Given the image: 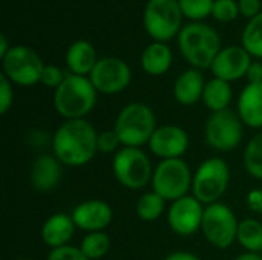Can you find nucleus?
<instances>
[{"mask_svg": "<svg viewBox=\"0 0 262 260\" xmlns=\"http://www.w3.org/2000/svg\"><path fill=\"white\" fill-rule=\"evenodd\" d=\"M98 133L86 120H66L52 135V155L68 167H83L98 153Z\"/></svg>", "mask_w": 262, "mask_h": 260, "instance_id": "f257e3e1", "label": "nucleus"}, {"mask_svg": "<svg viewBox=\"0 0 262 260\" xmlns=\"http://www.w3.org/2000/svg\"><path fill=\"white\" fill-rule=\"evenodd\" d=\"M178 48L184 60L193 69H210L221 48V37L212 26L192 21L178 34Z\"/></svg>", "mask_w": 262, "mask_h": 260, "instance_id": "f03ea898", "label": "nucleus"}, {"mask_svg": "<svg viewBox=\"0 0 262 260\" xmlns=\"http://www.w3.org/2000/svg\"><path fill=\"white\" fill-rule=\"evenodd\" d=\"M98 92L89 77L68 74L54 90V109L66 120H86L97 104Z\"/></svg>", "mask_w": 262, "mask_h": 260, "instance_id": "7ed1b4c3", "label": "nucleus"}, {"mask_svg": "<svg viewBox=\"0 0 262 260\" xmlns=\"http://www.w3.org/2000/svg\"><path fill=\"white\" fill-rule=\"evenodd\" d=\"M154 110L144 103H130L124 106L115 118L114 130L118 133L123 147H137L149 144L157 130Z\"/></svg>", "mask_w": 262, "mask_h": 260, "instance_id": "20e7f679", "label": "nucleus"}, {"mask_svg": "<svg viewBox=\"0 0 262 260\" xmlns=\"http://www.w3.org/2000/svg\"><path fill=\"white\" fill-rule=\"evenodd\" d=\"M230 184V167L218 156L207 158L193 173L192 195L204 205L220 202Z\"/></svg>", "mask_w": 262, "mask_h": 260, "instance_id": "39448f33", "label": "nucleus"}, {"mask_svg": "<svg viewBox=\"0 0 262 260\" xmlns=\"http://www.w3.org/2000/svg\"><path fill=\"white\" fill-rule=\"evenodd\" d=\"M183 17L178 0H147L143 23L154 41L166 43L181 32Z\"/></svg>", "mask_w": 262, "mask_h": 260, "instance_id": "423d86ee", "label": "nucleus"}, {"mask_svg": "<svg viewBox=\"0 0 262 260\" xmlns=\"http://www.w3.org/2000/svg\"><path fill=\"white\" fill-rule=\"evenodd\" d=\"M193 173L189 164L183 159H163L154 169L152 175V190L158 193L166 201H177L187 196L192 190Z\"/></svg>", "mask_w": 262, "mask_h": 260, "instance_id": "0eeeda50", "label": "nucleus"}, {"mask_svg": "<svg viewBox=\"0 0 262 260\" xmlns=\"http://www.w3.org/2000/svg\"><path fill=\"white\" fill-rule=\"evenodd\" d=\"M115 179L129 190H141L152 181L154 169L144 150L121 147L112 159Z\"/></svg>", "mask_w": 262, "mask_h": 260, "instance_id": "6e6552de", "label": "nucleus"}, {"mask_svg": "<svg viewBox=\"0 0 262 260\" xmlns=\"http://www.w3.org/2000/svg\"><path fill=\"white\" fill-rule=\"evenodd\" d=\"M244 138V123L236 110L226 109L213 112L204 126V139L216 152L235 150Z\"/></svg>", "mask_w": 262, "mask_h": 260, "instance_id": "1a4fd4ad", "label": "nucleus"}, {"mask_svg": "<svg viewBox=\"0 0 262 260\" xmlns=\"http://www.w3.org/2000/svg\"><path fill=\"white\" fill-rule=\"evenodd\" d=\"M238 227L239 221L227 204L215 202L206 205L201 233L212 247L220 250L230 248L233 242H236Z\"/></svg>", "mask_w": 262, "mask_h": 260, "instance_id": "9d476101", "label": "nucleus"}, {"mask_svg": "<svg viewBox=\"0 0 262 260\" xmlns=\"http://www.w3.org/2000/svg\"><path fill=\"white\" fill-rule=\"evenodd\" d=\"M3 75L17 86L29 87L40 83L45 63L40 55L23 44L11 46L9 52L2 58Z\"/></svg>", "mask_w": 262, "mask_h": 260, "instance_id": "9b49d317", "label": "nucleus"}, {"mask_svg": "<svg viewBox=\"0 0 262 260\" xmlns=\"http://www.w3.org/2000/svg\"><path fill=\"white\" fill-rule=\"evenodd\" d=\"M89 80L98 93L117 95L127 89L132 80V70L129 64L117 57H101L98 58L95 67L92 69Z\"/></svg>", "mask_w": 262, "mask_h": 260, "instance_id": "f8f14e48", "label": "nucleus"}, {"mask_svg": "<svg viewBox=\"0 0 262 260\" xmlns=\"http://www.w3.org/2000/svg\"><path fill=\"white\" fill-rule=\"evenodd\" d=\"M204 210V204H201L193 195H187L170 204L167 208V224L175 234L189 238L196 231H201Z\"/></svg>", "mask_w": 262, "mask_h": 260, "instance_id": "ddd939ff", "label": "nucleus"}, {"mask_svg": "<svg viewBox=\"0 0 262 260\" xmlns=\"http://www.w3.org/2000/svg\"><path fill=\"white\" fill-rule=\"evenodd\" d=\"M147 146L161 161L178 159L189 149V135L183 127L175 124L158 126Z\"/></svg>", "mask_w": 262, "mask_h": 260, "instance_id": "4468645a", "label": "nucleus"}, {"mask_svg": "<svg viewBox=\"0 0 262 260\" xmlns=\"http://www.w3.org/2000/svg\"><path fill=\"white\" fill-rule=\"evenodd\" d=\"M250 64L252 55L243 46H227L220 51L210 69L215 78L232 83L246 77Z\"/></svg>", "mask_w": 262, "mask_h": 260, "instance_id": "2eb2a0df", "label": "nucleus"}, {"mask_svg": "<svg viewBox=\"0 0 262 260\" xmlns=\"http://www.w3.org/2000/svg\"><path fill=\"white\" fill-rule=\"evenodd\" d=\"M71 216L78 230L95 233L104 231L111 225L114 219V211L107 202L101 199H89L74 207Z\"/></svg>", "mask_w": 262, "mask_h": 260, "instance_id": "dca6fc26", "label": "nucleus"}, {"mask_svg": "<svg viewBox=\"0 0 262 260\" xmlns=\"http://www.w3.org/2000/svg\"><path fill=\"white\" fill-rule=\"evenodd\" d=\"M63 176V164L54 155H40L31 164L29 182L34 190L48 193L57 188Z\"/></svg>", "mask_w": 262, "mask_h": 260, "instance_id": "f3484780", "label": "nucleus"}, {"mask_svg": "<svg viewBox=\"0 0 262 260\" xmlns=\"http://www.w3.org/2000/svg\"><path fill=\"white\" fill-rule=\"evenodd\" d=\"M75 224L71 215L55 213L49 216L41 225V241L51 250L69 245L71 239L75 234Z\"/></svg>", "mask_w": 262, "mask_h": 260, "instance_id": "a211bd4d", "label": "nucleus"}, {"mask_svg": "<svg viewBox=\"0 0 262 260\" xmlns=\"http://www.w3.org/2000/svg\"><path fill=\"white\" fill-rule=\"evenodd\" d=\"M236 112L246 127L262 129V83H249L241 90Z\"/></svg>", "mask_w": 262, "mask_h": 260, "instance_id": "6ab92c4d", "label": "nucleus"}, {"mask_svg": "<svg viewBox=\"0 0 262 260\" xmlns=\"http://www.w3.org/2000/svg\"><path fill=\"white\" fill-rule=\"evenodd\" d=\"M206 81L198 69H187L181 72L173 83V97L181 106H193L203 100Z\"/></svg>", "mask_w": 262, "mask_h": 260, "instance_id": "aec40b11", "label": "nucleus"}, {"mask_svg": "<svg viewBox=\"0 0 262 260\" xmlns=\"http://www.w3.org/2000/svg\"><path fill=\"white\" fill-rule=\"evenodd\" d=\"M98 61L97 51L92 43L88 40H77L74 41L66 52V66L69 74L89 77L92 69Z\"/></svg>", "mask_w": 262, "mask_h": 260, "instance_id": "412c9836", "label": "nucleus"}, {"mask_svg": "<svg viewBox=\"0 0 262 260\" xmlns=\"http://www.w3.org/2000/svg\"><path fill=\"white\" fill-rule=\"evenodd\" d=\"M172 61H173L172 49L169 48V44L161 41H154L149 46H146L140 58L143 70L152 77L164 75L170 69Z\"/></svg>", "mask_w": 262, "mask_h": 260, "instance_id": "4be33fe9", "label": "nucleus"}, {"mask_svg": "<svg viewBox=\"0 0 262 260\" xmlns=\"http://www.w3.org/2000/svg\"><path fill=\"white\" fill-rule=\"evenodd\" d=\"M232 98H233V90H232L230 83L215 78V77L212 80L206 81V87H204L201 101L212 113L229 109Z\"/></svg>", "mask_w": 262, "mask_h": 260, "instance_id": "5701e85b", "label": "nucleus"}, {"mask_svg": "<svg viewBox=\"0 0 262 260\" xmlns=\"http://www.w3.org/2000/svg\"><path fill=\"white\" fill-rule=\"evenodd\" d=\"M236 242L247 253L262 254V222L253 218L239 221Z\"/></svg>", "mask_w": 262, "mask_h": 260, "instance_id": "b1692460", "label": "nucleus"}, {"mask_svg": "<svg viewBox=\"0 0 262 260\" xmlns=\"http://www.w3.org/2000/svg\"><path fill=\"white\" fill-rule=\"evenodd\" d=\"M137 210V216L144 221V222H154L157 219H160L166 210V199H163L158 193L147 192L143 193L135 205Z\"/></svg>", "mask_w": 262, "mask_h": 260, "instance_id": "393cba45", "label": "nucleus"}, {"mask_svg": "<svg viewBox=\"0 0 262 260\" xmlns=\"http://www.w3.org/2000/svg\"><path fill=\"white\" fill-rule=\"evenodd\" d=\"M241 46L255 58H262V11L246 25L241 35Z\"/></svg>", "mask_w": 262, "mask_h": 260, "instance_id": "a878e982", "label": "nucleus"}, {"mask_svg": "<svg viewBox=\"0 0 262 260\" xmlns=\"http://www.w3.org/2000/svg\"><path fill=\"white\" fill-rule=\"evenodd\" d=\"M78 247L89 260L103 259L111 250V238L104 231L86 233Z\"/></svg>", "mask_w": 262, "mask_h": 260, "instance_id": "bb28decb", "label": "nucleus"}, {"mask_svg": "<svg viewBox=\"0 0 262 260\" xmlns=\"http://www.w3.org/2000/svg\"><path fill=\"white\" fill-rule=\"evenodd\" d=\"M243 159L247 173L252 178L262 181V132L250 138L246 146Z\"/></svg>", "mask_w": 262, "mask_h": 260, "instance_id": "cd10ccee", "label": "nucleus"}, {"mask_svg": "<svg viewBox=\"0 0 262 260\" xmlns=\"http://www.w3.org/2000/svg\"><path fill=\"white\" fill-rule=\"evenodd\" d=\"M178 3L186 18L200 21L212 15L215 0H178Z\"/></svg>", "mask_w": 262, "mask_h": 260, "instance_id": "c85d7f7f", "label": "nucleus"}, {"mask_svg": "<svg viewBox=\"0 0 262 260\" xmlns=\"http://www.w3.org/2000/svg\"><path fill=\"white\" fill-rule=\"evenodd\" d=\"M239 15V6L236 0H215L212 17L221 23L233 21Z\"/></svg>", "mask_w": 262, "mask_h": 260, "instance_id": "c756f323", "label": "nucleus"}, {"mask_svg": "<svg viewBox=\"0 0 262 260\" xmlns=\"http://www.w3.org/2000/svg\"><path fill=\"white\" fill-rule=\"evenodd\" d=\"M97 147H98L100 153H104V155L114 153L115 155L123 147V144H121V139H120L118 133L114 129H111V130H104V132L98 133Z\"/></svg>", "mask_w": 262, "mask_h": 260, "instance_id": "7c9ffc66", "label": "nucleus"}, {"mask_svg": "<svg viewBox=\"0 0 262 260\" xmlns=\"http://www.w3.org/2000/svg\"><path fill=\"white\" fill-rule=\"evenodd\" d=\"M68 74H64L61 70V67H58L57 64H45L43 67V72H41V78H40V83L46 87H51V89H57L66 78Z\"/></svg>", "mask_w": 262, "mask_h": 260, "instance_id": "2f4dec72", "label": "nucleus"}, {"mask_svg": "<svg viewBox=\"0 0 262 260\" xmlns=\"http://www.w3.org/2000/svg\"><path fill=\"white\" fill-rule=\"evenodd\" d=\"M46 260H89L80 250V247H72V245H66V247H60V248H54L49 251Z\"/></svg>", "mask_w": 262, "mask_h": 260, "instance_id": "473e14b6", "label": "nucleus"}, {"mask_svg": "<svg viewBox=\"0 0 262 260\" xmlns=\"http://www.w3.org/2000/svg\"><path fill=\"white\" fill-rule=\"evenodd\" d=\"M14 101V90H12V83L2 74L0 75V113L5 115Z\"/></svg>", "mask_w": 262, "mask_h": 260, "instance_id": "72a5a7b5", "label": "nucleus"}, {"mask_svg": "<svg viewBox=\"0 0 262 260\" xmlns=\"http://www.w3.org/2000/svg\"><path fill=\"white\" fill-rule=\"evenodd\" d=\"M239 14L246 18H253L261 12V0H238Z\"/></svg>", "mask_w": 262, "mask_h": 260, "instance_id": "f704fd0d", "label": "nucleus"}, {"mask_svg": "<svg viewBox=\"0 0 262 260\" xmlns=\"http://www.w3.org/2000/svg\"><path fill=\"white\" fill-rule=\"evenodd\" d=\"M247 207L262 218V188H253L247 195Z\"/></svg>", "mask_w": 262, "mask_h": 260, "instance_id": "c9c22d12", "label": "nucleus"}, {"mask_svg": "<svg viewBox=\"0 0 262 260\" xmlns=\"http://www.w3.org/2000/svg\"><path fill=\"white\" fill-rule=\"evenodd\" d=\"M247 80L249 83H262V63L261 61H252L249 70H247Z\"/></svg>", "mask_w": 262, "mask_h": 260, "instance_id": "e433bc0d", "label": "nucleus"}, {"mask_svg": "<svg viewBox=\"0 0 262 260\" xmlns=\"http://www.w3.org/2000/svg\"><path fill=\"white\" fill-rule=\"evenodd\" d=\"M164 260H201L196 254L189 253V251H173L167 254Z\"/></svg>", "mask_w": 262, "mask_h": 260, "instance_id": "4c0bfd02", "label": "nucleus"}, {"mask_svg": "<svg viewBox=\"0 0 262 260\" xmlns=\"http://www.w3.org/2000/svg\"><path fill=\"white\" fill-rule=\"evenodd\" d=\"M9 44H8V40L5 37V34H0V58H3L8 52H9Z\"/></svg>", "mask_w": 262, "mask_h": 260, "instance_id": "58836bf2", "label": "nucleus"}, {"mask_svg": "<svg viewBox=\"0 0 262 260\" xmlns=\"http://www.w3.org/2000/svg\"><path fill=\"white\" fill-rule=\"evenodd\" d=\"M233 260H262V254L259 253H243L239 256H236Z\"/></svg>", "mask_w": 262, "mask_h": 260, "instance_id": "ea45409f", "label": "nucleus"}, {"mask_svg": "<svg viewBox=\"0 0 262 260\" xmlns=\"http://www.w3.org/2000/svg\"><path fill=\"white\" fill-rule=\"evenodd\" d=\"M15 260H32V259H28V257H18V259Z\"/></svg>", "mask_w": 262, "mask_h": 260, "instance_id": "a19ab883", "label": "nucleus"}]
</instances>
